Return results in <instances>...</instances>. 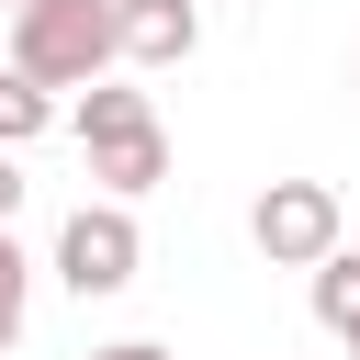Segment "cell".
Here are the masks:
<instances>
[{
    "label": "cell",
    "instance_id": "obj_4",
    "mask_svg": "<svg viewBox=\"0 0 360 360\" xmlns=\"http://www.w3.org/2000/svg\"><path fill=\"white\" fill-rule=\"evenodd\" d=\"M112 11H124V56L135 68H180L202 45V11L191 0H112Z\"/></svg>",
    "mask_w": 360,
    "mask_h": 360
},
{
    "label": "cell",
    "instance_id": "obj_7",
    "mask_svg": "<svg viewBox=\"0 0 360 360\" xmlns=\"http://www.w3.org/2000/svg\"><path fill=\"white\" fill-rule=\"evenodd\" d=\"M315 315H326V338L360 360V248H326V259H315Z\"/></svg>",
    "mask_w": 360,
    "mask_h": 360
},
{
    "label": "cell",
    "instance_id": "obj_9",
    "mask_svg": "<svg viewBox=\"0 0 360 360\" xmlns=\"http://www.w3.org/2000/svg\"><path fill=\"white\" fill-rule=\"evenodd\" d=\"M22 304H34V259L11 248V225H0V349L22 338Z\"/></svg>",
    "mask_w": 360,
    "mask_h": 360
},
{
    "label": "cell",
    "instance_id": "obj_5",
    "mask_svg": "<svg viewBox=\"0 0 360 360\" xmlns=\"http://www.w3.org/2000/svg\"><path fill=\"white\" fill-rule=\"evenodd\" d=\"M90 180H101V202H146V191L169 180V124H146V135H112V146H90Z\"/></svg>",
    "mask_w": 360,
    "mask_h": 360
},
{
    "label": "cell",
    "instance_id": "obj_1",
    "mask_svg": "<svg viewBox=\"0 0 360 360\" xmlns=\"http://www.w3.org/2000/svg\"><path fill=\"white\" fill-rule=\"evenodd\" d=\"M112 56H124V11L112 0H34V11H11V68L45 79V90L112 79Z\"/></svg>",
    "mask_w": 360,
    "mask_h": 360
},
{
    "label": "cell",
    "instance_id": "obj_6",
    "mask_svg": "<svg viewBox=\"0 0 360 360\" xmlns=\"http://www.w3.org/2000/svg\"><path fill=\"white\" fill-rule=\"evenodd\" d=\"M68 124H79V146H112V135H146V124H158V101H146V90H124V79H90Z\"/></svg>",
    "mask_w": 360,
    "mask_h": 360
},
{
    "label": "cell",
    "instance_id": "obj_13",
    "mask_svg": "<svg viewBox=\"0 0 360 360\" xmlns=\"http://www.w3.org/2000/svg\"><path fill=\"white\" fill-rule=\"evenodd\" d=\"M349 90H360V56H349Z\"/></svg>",
    "mask_w": 360,
    "mask_h": 360
},
{
    "label": "cell",
    "instance_id": "obj_3",
    "mask_svg": "<svg viewBox=\"0 0 360 360\" xmlns=\"http://www.w3.org/2000/svg\"><path fill=\"white\" fill-rule=\"evenodd\" d=\"M338 225H349V214H338L326 180H270V191L248 202V236H259L270 270H315V259L338 248Z\"/></svg>",
    "mask_w": 360,
    "mask_h": 360
},
{
    "label": "cell",
    "instance_id": "obj_2",
    "mask_svg": "<svg viewBox=\"0 0 360 360\" xmlns=\"http://www.w3.org/2000/svg\"><path fill=\"white\" fill-rule=\"evenodd\" d=\"M135 270H146V236H135V202H79V214L56 225V281H68L79 304L124 292Z\"/></svg>",
    "mask_w": 360,
    "mask_h": 360
},
{
    "label": "cell",
    "instance_id": "obj_11",
    "mask_svg": "<svg viewBox=\"0 0 360 360\" xmlns=\"http://www.w3.org/2000/svg\"><path fill=\"white\" fill-rule=\"evenodd\" d=\"M22 214V169H11V146H0V225Z\"/></svg>",
    "mask_w": 360,
    "mask_h": 360
},
{
    "label": "cell",
    "instance_id": "obj_12",
    "mask_svg": "<svg viewBox=\"0 0 360 360\" xmlns=\"http://www.w3.org/2000/svg\"><path fill=\"white\" fill-rule=\"evenodd\" d=\"M0 11H34V0H0Z\"/></svg>",
    "mask_w": 360,
    "mask_h": 360
},
{
    "label": "cell",
    "instance_id": "obj_10",
    "mask_svg": "<svg viewBox=\"0 0 360 360\" xmlns=\"http://www.w3.org/2000/svg\"><path fill=\"white\" fill-rule=\"evenodd\" d=\"M79 360H169L158 338H112V349H79Z\"/></svg>",
    "mask_w": 360,
    "mask_h": 360
},
{
    "label": "cell",
    "instance_id": "obj_8",
    "mask_svg": "<svg viewBox=\"0 0 360 360\" xmlns=\"http://www.w3.org/2000/svg\"><path fill=\"white\" fill-rule=\"evenodd\" d=\"M45 124H56V90H45V79H22V68H11V79H0V146H34V135H45Z\"/></svg>",
    "mask_w": 360,
    "mask_h": 360
}]
</instances>
